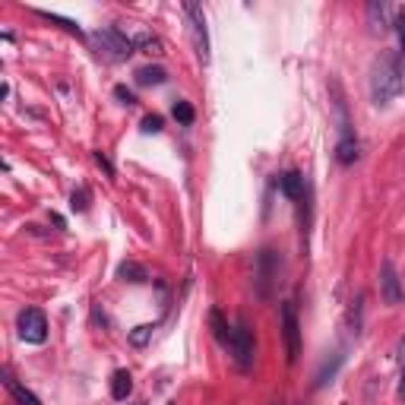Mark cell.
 <instances>
[{"label": "cell", "instance_id": "cell-24", "mask_svg": "<svg viewBox=\"0 0 405 405\" xmlns=\"http://www.w3.org/2000/svg\"><path fill=\"white\" fill-rule=\"evenodd\" d=\"M114 96H118V101H120V105H127V108L137 105V96H133L127 86H114Z\"/></svg>", "mask_w": 405, "mask_h": 405}, {"label": "cell", "instance_id": "cell-26", "mask_svg": "<svg viewBox=\"0 0 405 405\" xmlns=\"http://www.w3.org/2000/svg\"><path fill=\"white\" fill-rule=\"evenodd\" d=\"M396 32H399V45H402V60H405V13H399L396 16V25H393Z\"/></svg>", "mask_w": 405, "mask_h": 405}, {"label": "cell", "instance_id": "cell-20", "mask_svg": "<svg viewBox=\"0 0 405 405\" xmlns=\"http://www.w3.org/2000/svg\"><path fill=\"white\" fill-rule=\"evenodd\" d=\"M396 355H399V389H396V396H399V402H405V336L396 346Z\"/></svg>", "mask_w": 405, "mask_h": 405}, {"label": "cell", "instance_id": "cell-14", "mask_svg": "<svg viewBox=\"0 0 405 405\" xmlns=\"http://www.w3.org/2000/svg\"><path fill=\"white\" fill-rule=\"evenodd\" d=\"M161 83H168V73L161 67L146 64L137 70V86H161Z\"/></svg>", "mask_w": 405, "mask_h": 405}, {"label": "cell", "instance_id": "cell-11", "mask_svg": "<svg viewBox=\"0 0 405 405\" xmlns=\"http://www.w3.org/2000/svg\"><path fill=\"white\" fill-rule=\"evenodd\" d=\"M209 329H212V336H215V342H219L222 348H228L232 346V333H234V326H228V320L222 316V310H209Z\"/></svg>", "mask_w": 405, "mask_h": 405}, {"label": "cell", "instance_id": "cell-16", "mask_svg": "<svg viewBox=\"0 0 405 405\" xmlns=\"http://www.w3.org/2000/svg\"><path fill=\"white\" fill-rule=\"evenodd\" d=\"M118 275H120V279H127V282H137V285H139V282L149 279V273H146V269L139 266V263H133V260L120 263V266H118Z\"/></svg>", "mask_w": 405, "mask_h": 405}, {"label": "cell", "instance_id": "cell-4", "mask_svg": "<svg viewBox=\"0 0 405 405\" xmlns=\"http://www.w3.org/2000/svg\"><path fill=\"white\" fill-rule=\"evenodd\" d=\"M184 13L190 19V38L193 48H197V57L202 64H209V29H206V13H202L200 4H184Z\"/></svg>", "mask_w": 405, "mask_h": 405}, {"label": "cell", "instance_id": "cell-10", "mask_svg": "<svg viewBox=\"0 0 405 405\" xmlns=\"http://www.w3.org/2000/svg\"><path fill=\"white\" fill-rule=\"evenodd\" d=\"M0 377H4V387L10 389V396H13V399H16L19 405H42V399H38V396L32 393V389H25L23 383H19L16 377L10 374V370H4V374H0Z\"/></svg>", "mask_w": 405, "mask_h": 405}, {"label": "cell", "instance_id": "cell-13", "mask_svg": "<svg viewBox=\"0 0 405 405\" xmlns=\"http://www.w3.org/2000/svg\"><path fill=\"white\" fill-rule=\"evenodd\" d=\"M133 393V377L130 370H114L111 374V399L114 402H127V396Z\"/></svg>", "mask_w": 405, "mask_h": 405}, {"label": "cell", "instance_id": "cell-12", "mask_svg": "<svg viewBox=\"0 0 405 405\" xmlns=\"http://www.w3.org/2000/svg\"><path fill=\"white\" fill-rule=\"evenodd\" d=\"M275 187H279V190L285 193L288 200H301V193H304V174H301V171H285V174H279V178H275Z\"/></svg>", "mask_w": 405, "mask_h": 405}, {"label": "cell", "instance_id": "cell-25", "mask_svg": "<svg viewBox=\"0 0 405 405\" xmlns=\"http://www.w3.org/2000/svg\"><path fill=\"white\" fill-rule=\"evenodd\" d=\"M143 133H161V118H159V114L143 118Z\"/></svg>", "mask_w": 405, "mask_h": 405}, {"label": "cell", "instance_id": "cell-6", "mask_svg": "<svg viewBox=\"0 0 405 405\" xmlns=\"http://www.w3.org/2000/svg\"><path fill=\"white\" fill-rule=\"evenodd\" d=\"M282 333H285V348H288V361L301 358V323H298V310L292 301L282 304Z\"/></svg>", "mask_w": 405, "mask_h": 405}, {"label": "cell", "instance_id": "cell-27", "mask_svg": "<svg viewBox=\"0 0 405 405\" xmlns=\"http://www.w3.org/2000/svg\"><path fill=\"white\" fill-rule=\"evenodd\" d=\"M96 161H98V168H105L108 178H114V165H111V159H108L105 152H96Z\"/></svg>", "mask_w": 405, "mask_h": 405}, {"label": "cell", "instance_id": "cell-1", "mask_svg": "<svg viewBox=\"0 0 405 405\" xmlns=\"http://www.w3.org/2000/svg\"><path fill=\"white\" fill-rule=\"evenodd\" d=\"M402 96V64L396 54H383L377 57L374 70H370V98L377 108L393 105Z\"/></svg>", "mask_w": 405, "mask_h": 405}, {"label": "cell", "instance_id": "cell-5", "mask_svg": "<svg viewBox=\"0 0 405 405\" xmlns=\"http://www.w3.org/2000/svg\"><path fill=\"white\" fill-rule=\"evenodd\" d=\"M228 352H232L234 364H238L241 370H247L253 364V336H251L247 320L234 323V333H232V346H228Z\"/></svg>", "mask_w": 405, "mask_h": 405}, {"label": "cell", "instance_id": "cell-8", "mask_svg": "<svg viewBox=\"0 0 405 405\" xmlns=\"http://www.w3.org/2000/svg\"><path fill=\"white\" fill-rule=\"evenodd\" d=\"M358 155H361V143H358L355 130L339 133V143H336V161H339V165H355Z\"/></svg>", "mask_w": 405, "mask_h": 405}, {"label": "cell", "instance_id": "cell-3", "mask_svg": "<svg viewBox=\"0 0 405 405\" xmlns=\"http://www.w3.org/2000/svg\"><path fill=\"white\" fill-rule=\"evenodd\" d=\"M16 329H19V339L23 342L42 346V342L48 339V316H45L38 307H25L16 320Z\"/></svg>", "mask_w": 405, "mask_h": 405}, {"label": "cell", "instance_id": "cell-2", "mask_svg": "<svg viewBox=\"0 0 405 405\" xmlns=\"http://www.w3.org/2000/svg\"><path fill=\"white\" fill-rule=\"evenodd\" d=\"M89 42H92V48H96L98 57L111 60V64H118V60H127L133 51H137V48H133V38H127L124 32L114 29V25H105V29L92 32Z\"/></svg>", "mask_w": 405, "mask_h": 405}, {"label": "cell", "instance_id": "cell-17", "mask_svg": "<svg viewBox=\"0 0 405 405\" xmlns=\"http://www.w3.org/2000/svg\"><path fill=\"white\" fill-rule=\"evenodd\" d=\"M171 114H174V120H178V124H184V127H190L193 120H197V111H193V105H190V101H184V98L174 101Z\"/></svg>", "mask_w": 405, "mask_h": 405}, {"label": "cell", "instance_id": "cell-7", "mask_svg": "<svg viewBox=\"0 0 405 405\" xmlns=\"http://www.w3.org/2000/svg\"><path fill=\"white\" fill-rule=\"evenodd\" d=\"M380 298H383V304H389V307L402 304V298H405L399 273H396L393 260H383V266H380Z\"/></svg>", "mask_w": 405, "mask_h": 405}, {"label": "cell", "instance_id": "cell-18", "mask_svg": "<svg viewBox=\"0 0 405 405\" xmlns=\"http://www.w3.org/2000/svg\"><path fill=\"white\" fill-rule=\"evenodd\" d=\"M89 202H92L89 187L79 184L76 190H73V197H70V209H73V212H89Z\"/></svg>", "mask_w": 405, "mask_h": 405}, {"label": "cell", "instance_id": "cell-15", "mask_svg": "<svg viewBox=\"0 0 405 405\" xmlns=\"http://www.w3.org/2000/svg\"><path fill=\"white\" fill-rule=\"evenodd\" d=\"M342 364H346V352H336V355H333V361H326V364L320 367V374H316V387H326V383L333 380L336 370H339Z\"/></svg>", "mask_w": 405, "mask_h": 405}, {"label": "cell", "instance_id": "cell-19", "mask_svg": "<svg viewBox=\"0 0 405 405\" xmlns=\"http://www.w3.org/2000/svg\"><path fill=\"white\" fill-rule=\"evenodd\" d=\"M133 48L137 51H146V54H161V42L149 32H139L137 38H133Z\"/></svg>", "mask_w": 405, "mask_h": 405}, {"label": "cell", "instance_id": "cell-23", "mask_svg": "<svg viewBox=\"0 0 405 405\" xmlns=\"http://www.w3.org/2000/svg\"><path fill=\"white\" fill-rule=\"evenodd\" d=\"M361 304H364V298H358V301H352V310H348V323H352L355 336L361 333Z\"/></svg>", "mask_w": 405, "mask_h": 405}, {"label": "cell", "instance_id": "cell-22", "mask_svg": "<svg viewBox=\"0 0 405 405\" xmlns=\"http://www.w3.org/2000/svg\"><path fill=\"white\" fill-rule=\"evenodd\" d=\"M38 16H42V19H51V23H60L67 32H73V35H83V29H79L73 19H64V16H57V13H45V10H38Z\"/></svg>", "mask_w": 405, "mask_h": 405}, {"label": "cell", "instance_id": "cell-21", "mask_svg": "<svg viewBox=\"0 0 405 405\" xmlns=\"http://www.w3.org/2000/svg\"><path fill=\"white\" fill-rule=\"evenodd\" d=\"M152 323H143V326H137V329H133V333H130V342H133V346H137V348H143L146 346V342H149L152 339Z\"/></svg>", "mask_w": 405, "mask_h": 405}, {"label": "cell", "instance_id": "cell-9", "mask_svg": "<svg viewBox=\"0 0 405 405\" xmlns=\"http://www.w3.org/2000/svg\"><path fill=\"white\" fill-rule=\"evenodd\" d=\"M367 19H370V29L374 32H387V29H393L396 25L393 10H389V4H383V0L367 4Z\"/></svg>", "mask_w": 405, "mask_h": 405}]
</instances>
